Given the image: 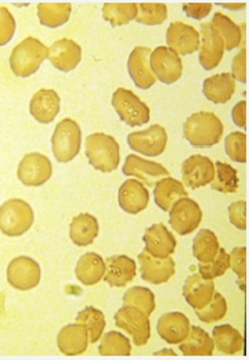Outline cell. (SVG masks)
<instances>
[{"mask_svg":"<svg viewBox=\"0 0 249 360\" xmlns=\"http://www.w3.org/2000/svg\"><path fill=\"white\" fill-rule=\"evenodd\" d=\"M31 115L41 124H50L60 112V96L53 89L37 91L30 103Z\"/></svg>","mask_w":249,"mask_h":360,"instance_id":"obj_23","label":"cell"},{"mask_svg":"<svg viewBox=\"0 0 249 360\" xmlns=\"http://www.w3.org/2000/svg\"><path fill=\"white\" fill-rule=\"evenodd\" d=\"M200 32L184 22H172L166 31L167 47L177 56H189L200 49Z\"/></svg>","mask_w":249,"mask_h":360,"instance_id":"obj_14","label":"cell"},{"mask_svg":"<svg viewBox=\"0 0 249 360\" xmlns=\"http://www.w3.org/2000/svg\"><path fill=\"white\" fill-rule=\"evenodd\" d=\"M230 268L238 276L240 281L247 278V247H237L229 255Z\"/></svg>","mask_w":249,"mask_h":360,"instance_id":"obj_46","label":"cell"},{"mask_svg":"<svg viewBox=\"0 0 249 360\" xmlns=\"http://www.w3.org/2000/svg\"><path fill=\"white\" fill-rule=\"evenodd\" d=\"M233 77L236 81L247 84V47H243L233 60L231 64Z\"/></svg>","mask_w":249,"mask_h":360,"instance_id":"obj_48","label":"cell"},{"mask_svg":"<svg viewBox=\"0 0 249 360\" xmlns=\"http://www.w3.org/2000/svg\"><path fill=\"white\" fill-rule=\"evenodd\" d=\"M124 305L126 307H134L139 311L144 312L150 316L155 311V297L150 288L146 287H133L124 292Z\"/></svg>","mask_w":249,"mask_h":360,"instance_id":"obj_40","label":"cell"},{"mask_svg":"<svg viewBox=\"0 0 249 360\" xmlns=\"http://www.w3.org/2000/svg\"><path fill=\"white\" fill-rule=\"evenodd\" d=\"M136 21L144 25H161L167 18V7L164 3H137Z\"/></svg>","mask_w":249,"mask_h":360,"instance_id":"obj_41","label":"cell"},{"mask_svg":"<svg viewBox=\"0 0 249 360\" xmlns=\"http://www.w3.org/2000/svg\"><path fill=\"white\" fill-rule=\"evenodd\" d=\"M146 251L155 258L170 257L176 250V238L164 224L150 226L143 236Z\"/></svg>","mask_w":249,"mask_h":360,"instance_id":"obj_21","label":"cell"},{"mask_svg":"<svg viewBox=\"0 0 249 360\" xmlns=\"http://www.w3.org/2000/svg\"><path fill=\"white\" fill-rule=\"evenodd\" d=\"M104 262V280L111 287H124L136 277V262L126 255H113Z\"/></svg>","mask_w":249,"mask_h":360,"instance_id":"obj_26","label":"cell"},{"mask_svg":"<svg viewBox=\"0 0 249 360\" xmlns=\"http://www.w3.org/2000/svg\"><path fill=\"white\" fill-rule=\"evenodd\" d=\"M227 155L240 164L247 162V135L243 132H231L224 140Z\"/></svg>","mask_w":249,"mask_h":360,"instance_id":"obj_44","label":"cell"},{"mask_svg":"<svg viewBox=\"0 0 249 360\" xmlns=\"http://www.w3.org/2000/svg\"><path fill=\"white\" fill-rule=\"evenodd\" d=\"M71 10L72 6L70 3H39L38 17L42 25L49 28H58L70 20Z\"/></svg>","mask_w":249,"mask_h":360,"instance_id":"obj_34","label":"cell"},{"mask_svg":"<svg viewBox=\"0 0 249 360\" xmlns=\"http://www.w3.org/2000/svg\"><path fill=\"white\" fill-rule=\"evenodd\" d=\"M15 32V20L13 14L0 6V46L7 45Z\"/></svg>","mask_w":249,"mask_h":360,"instance_id":"obj_45","label":"cell"},{"mask_svg":"<svg viewBox=\"0 0 249 360\" xmlns=\"http://www.w3.org/2000/svg\"><path fill=\"white\" fill-rule=\"evenodd\" d=\"M212 340L215 348L229 356L241 352L245 347V340L241 333L230 324L216 326L212 331Z\"/></svg>","mask_w":249,"mask_h":360,"instance_id":"obj_29","label":"cell"},{"mask_svg":"<svg viewBox=\"0 0 249 360\" xmlns=\"http://www.w3.org/2000/svg\"><path fill=\"white\" fill-rule=\"evenodd\" d=\"M215 178L210 181V187L219 193H236L240 186L237 169L226 162H215Z\"/></svg>","mask_w":249,"mask_h":360,"instance_id":"obj_36","label":"cell"},{"mask_svg":"<svg viewBox=\"0 0 249 360\" xmlns=\"http://www.w3.org/2000/svg\"><path fill=\"white\" fill-rule=\"evenodd\" d=\"M115 324L132 337L136 347H144L151 337L150 316L134 307L124 305L115 314Z\"/></svg>","mask_w":249,"mask_h":360,"instance_id":"obj_7","label":"cell"},{"mask_svg":"<svg viewBox=\"0 0 249 360\" xmlns=\"http://www.w3.org/2000/svg\"><path fill=\"white\" fill-rule=\"evenodd\" d=\"M77 323L82 324L87 331V338L90 344H96L104 333L106 317L100 309L87 307L77 316Z\"/></svg>","mask_w":249,"mask_h":360,"instance_id":"obj_37","label":"cell"},{"mask_svg":"<svg viewBox=\"0 0 249 360\" xmlns=\"http://www.w3.org/2000/svg\"><path fill=\"white\" fill-rule=\"evenodd\" d=\"M215 294V283L203 277L200 273L191 274L186 278L183 287V297L193 309H201L212 300Z\"/></svg>","mask_w":249,"mask_h":360,"instance_id":"obj_22","label":"cell"},{"mask_svg":"<svg viewBox=\"0 0 249 360\" xmlns=\"http://www.w3.org/2000/svg\"><path fill=\"white\" fill-rule=\"evenodd\" d=\"M141 278L151 284H162L174 274V261L170 257L155 258L146 250L139 255Z\"/></svg>","mask_w":249,"mask_h":360,"instance_id":"obj_20","label":"cell"},{"mask_svg":"<svg viewBox=\"0 0 249 360\" xmlns=\"http://www.w3.org/2000/svg\"><path fill=\"white\" fill-rule=\"evenodd\" d=\"M150 65L155 78L165 85L177 82L183 74V63L180 56L166 46H160L151 51Z\"/></svg>","mask_w":249,"mask_h":360,"instance_id":"obj_9","label":"cell"},{"mask_svg":"<svg viewBox=\"0 0 249 360\" xmlns=\"http://www.w3.org/2000/svg\"><path fill=\"white\" fill-rule=\"evenodd\" d=\"M215 178V165L205 155H191L181 164V180L189 188H200Z\"/></svg>","mask_w":249,"mask_h":360,"instance_id":"obj_16","label":"cell"},{"mask_svg":"<svg viewBox=\"0 0 249 360\" xmlns=\"http://www.w3.org/2000/svg\"><path fill=\"white\" fill-rule=\"evenodd\" d=\"M151 49L146 46H137L129 56L127 70L134 85L140 89H150L157 82V78L150 65Z\"/></svg>","mask_w":249,"mask_h":360,"instance_id":"obj_15","label":"cell"},{"mask_svg":"<svg viewBox=\"0 0 249 360\" xmlns=\"http://www.w3.org/2000/svg\"><path fill=\"white\" fill-rule=\"evenodd\" d=\"M179 348L184 356H210L215 351V344L204 328L193 326Z\"/></svg>","mask_w":249,"mask_h":360,"instance_id":"obj_30","label":"cell"},{"mask_svg":"<svg viewBox=\"0 0 249 360\" xmlns=\"http://www.w3.org/2000/svg\"><path fill=\"white\" fill-rule=\"evenodd\" d=\"M189 197L184 184L180 180L166 176L154 186V201L165 212H169L172 207L181 198Z\"/></svg>","mask_w":249,"mask_h":360,"instance_id":"obj_27","label":"cell"},{"mask_svg":"<svg viewBox=\"0 0 249 360\" xmlns=\"http://www.w3.org/2000/svg\"><path fill=\"white\" fill-rule=\"evenodd\" d=\"M47 58L63 72H70L78 67L82 60V47L72 39H60L47 49Z\"/></svg>","mask_w":249,"mask_h":360,"instance_id":"obj_18","label":"cell"},{"mask_svg":"<svg viewBox=\"0 0 249 360\" xmlns=\"http://www.w3.org/2000/svg\"><path fill=\"white\" fill-rule=\"evenodd\" d=\"M203 221V211L200 205L186 197L179 200L169 211V225L179 234L187 236L193 233Z\"/></svg>","mask_w":249,"mask_h":360,"instance_id":"obj_8","label":"cell"},{"mask_svg":"<svg viewBox=\"0 0 249 360\" xmlns=\"http://www.w3.org/2000/svg\"><path fill=\"white\" fill-rule=\"evenodd\" d=\"M122 174L124 176L136 178L143 184H146V187H154L160 180L169 176V171L164 165L144 160L134 154L126 157Z\"/></svg>","mask_w":249,"mask_h":360,"instance_id":"obj_12","label":"cell"},{"mask_svg":"<svg viewBox=\"0 0 249 360\" xmlns=\"http://www.w3.org/2000/svg\"><path fill=\"white\" fill-rule=\"evenodd\" d=\"M82 132L74 120H63L54 129L51 137V148L58 162L72 161L81 150Z\"/></svg>","mask_w":249,"mask_h":360,"instance_id":"obj_5","label":"cell"},{"mask_svg":"<svg viewBox=\"0 0 249 360\" xmlns=\"http://www.w3.org/2000/svg\"><path fill=\"white\" fill-rule=\"evenodd\" d=\"M127 143L132 150L146 157H158L165 151L167 134L164 127L153 125L146 131L130 134Z\"/></svg>","mask_w":249,"mask_h":360,"instance_id":"obj_13","label":"cell"},{"mask_svg":"<svg viewBox=\"0 0 249 360\" xmlns=\"http://www.w3.org/2000/svg\"><path fill=\"white\" fill-rule=\"evenodd\" d=\"M98 222L90 214H81L72 219L70 227V237L78 247L90 245L98 236Z\"/></svg>","mask_w":249,"mask_h":360,"instance_id":"obj_33","label":"cell"},{"mask_svg":"<svg viewBox=\"0 0 249 360\" xmlns=\"http://www.w3.org/2000/svg\"><path fill=\"white\" fill-rule=\"evenodd\" d=\"M98 354L101 356H130L132 344L121 333L110 331L101 335Z\"/></svg>","mask_w":249,"mask_h":360,"instance_id":"obj_38","label":"cell"},{"mask_svg":"<svg viewBox=\"0 0 249 360\" xmlns=\"http://www.w3.org/2000/svg\"><path fill=\"white\" fill-rule=\"evenodd\" d=\"M47 58V47L37 38H25L11 51L10 67L14 75L27 78L34 75Z\"/></svg>","mask_w":249,"mask_h":360,"instance_id":"obj_3","label":"cell"},{"mask_svg":"<svg viewBox=\"0 0 249 360\" xmlns=\"http://www.w3.org/2000/svg\"><path fill=\"white\" fill-rule=\"evenodd\" d=\"M230 222L240 230L247 229V202L237 201L229 207Z\"/></svg>","mask_w":249,"mask_h":360,"instance_id":"obj_47","label":"cell"},{"mask_svg":"<svg viewBox=\"0 0 249 360\" xmlns=\"http://www.w3.org/2000/svg\"><path fill=\"white\" fill-rule=\"evenodd\" d=\"M198 269H200V274L209 280L223 276L227 270L230 269V259H229L227 251L224 248H219L217 255L210 262L200 264Z\"/></svg>","mask_w":249,"mask_h":360,"instance_id":"obj_43","label":"cell"},{"mask_svg":"<svg viewBox=\"0 0 249 360\" xmlns=\"http://www.w3.org/2000/svg\"><path fill=\"white\" fill-rule=\"evenodd\" d=\"M41 266L30 257H17L7 266V281L18 291H30L41 281Z\"/></svg>","mask_w":249,"mask_h":360,"instance_id":"obj_10","label":"cell"},{"mask_svg":"<svg viewBox=\"0 0 249 360\" xmlns=\"http://www.w3.org/2000/svg\"><path fill=\"white\" fill-rule=\"evenodd\" d=\"M86 157L94 169L104 174L114 172L120 165V144L113 136L91 134L86 139Z\"/></svg>","mask_w":249,"mask_h":360,"instance_id":"obj_2","label":"cell"},{"mask_svg":"<svg viewBox=\"0 0 249 360\" xmlns=\"http://www.w3.org/2000/svg\"><path fill=\"white\" fill-rule=\"evenodd\" d=\"M106 273V262L96 252H87L82 255L77 264L75 274L83 285H94L103 280Z\"/></svg>","mask_w":249,"mask_h":360,"instance_id":"obj_31","label":"cell"},{"mask_svg":"<svg viewBox=\"0 0 249 360\" xmlns=\"http://www.w3.org/2000/svg\"><path fill=\"white\" fill-rule=\"evenodd\" d=\"M136 3H106L103 6V17L111 22L113 27H121L129 24L136 18Z\"/></svg>","mask_w":249,"mask_h":360,"instance_id":"obj_39","label":"cell"},{"mask_svg":"<svg viewBox=\"0 0 249 360\" xmlns=\"http://www.w3.org/2000/svg\"><path fill=\"white\" fill-rule=\"evenodd\" d=\"M191 323L189 317L180 312H169L161 316L157 324L160 337L167 344H180L190 333Z\"/></svg>","mask_w":249,"mask_h":360,"instance_id":"obj_24","label":"cell"},{"mask_svg":"<svg viewBox=\"0 0 249 360\" xmlns=\"http://www.w3.org/2000/svg\"><path fill=\"white\" fill-rule=\"evenodd\" d=\"M222 121L209 111L190 115L183 125V134L193 147L208 148L216 146L223 136Z\"/></svg>","mask_w":249,"mask_h":360,"instance_id":"obj_1","label":"cell"},{"mask_svg":"<svg viewBox=\"0 0 249 360\" xmlns=\"http://www.w3.org/2000/svg\"><path fill=\"white\" fill-rule=\"evenodd\" d=\"M231 118L238 128H247V101H240L234 105Z\"/></svg>","mask_w":249,"mask_h":360,"instance_id":"obj_50","label":"cell"},{"mask_svg":"<svg viewBox=\"0 0 249 360\" xmlns=\"http://www.w3.org/2000/svg\"><path fill=\"white\" fill-rule=\"evenodd\" d=\"M203 90L209 101L215 104H224L231 100L236 91V79L229 72L213 75L204 81Z\"/></svg>","mask_w":249,"mask_h":360,"instance_id":"obj_28","label":"cell"},{"mask_svg":"<svg viewBox=\"0 0 249 360\" xmlns=\"http://www.w3.org/2000/svg\"><path fill=\"white\" fill-rule=\"evenodd\" d=\"M219 240L209 229H201L193 241V255L200 264L210 262L219 252Z\"/></svg>","mask_w":249,"mask_h":360,"instance_id":"obj_35","label":"cell"},{"mask_svg":"<svg viewBox=\"0 0 249 360\" xmlns=\"http://www.w3.org/2000/svg\"><path fill=\"white\" fill-rule=\"evenodd\" d=\"M210 24L222 37L224 42V50L231 51L243 44V38H244L243 31L245 28V24L237 25L233 20H230L227 15L222 13H216Z\"/></svg>","mask_w":249,"mask_h":360,"instance_id":"obj_32","label":"cell"},{"mask_svg":"<svg viewBox=\"0 0 249 360\" xmlns=\"http://www.w3.org/2000/svg\"><path fill=\"white\" fill-rule=\"evenodd\" d=\"M118 202L126 214L137 215L147 208L150 202V193L141 181L126 180L120 187Z\"/></svg>","mask_w":249,"mask_h":360,"instance_id":"obj_19","label":"cell"},{"mask_svg":"<svg viewBox=\"0 0 249 360\" xmlns=\"http://www.w3.org/2000/svg\"><path fill=\"white\" fill-rule=\"evenodd\" d=\"M113 107L127 127H141L150 121V108L132 90H115L113 94Z\"/></svg>","mask_w":249,"mask_h":360,"instance_id":"obj_6","label":"cell"},{"mask_svg":"<svg viewBox=\"0 0 249 360\" xmlns=\"http://www.w3.org/2000/svg\"><path fill=\"white\" fill-rule=\"evenodd\" d=\"M57 345L61 354L67 356L82 355L89 347L87 331L82 324H67L57 335Z\"/></svg>","mask_w":249,"mask_h":360,"instance_id":"obj_25","label":"cell"},{"mask_svg":"<svg viewBox=\"0 0 249 360\" xmlns=\"http://www.w3.org/2000/svg\"><path fill=\"white\" fill-rule=\"evenodd\" d=\"M212 10V3H184L183 11L194 18V20H203Z\"/></svg>","mask_w":249,"mask_h":360,"instance_id":"obj_49","label":"cell"},{"mask_svg":"<svg viewBox=\"0 0 249 360\" xmlns=\"http://www.w3.org/2000/svg\"><path fill=\"white\" fill-rule=\"evenodd\" d=\"M53 165L50 160L41 153L27 154L17 169L18 180L30 187H38L51 178Z\"/></svg>","mask_w":249,"mask_h":360,"instance_id":"obj_11","label":"cell"},{"mask_svg":"<svg viewBox=\"0 0 249 360\" xmlns=\"http://www.w3.org/2000/svg\"><path fill=\"white\" fill-rule=\"evenodd\" d=\"M196 314L197 317L204 323L212 324V323L220 321L227 314V302L222 294L215 292L207 305L201 309H197Z\"/></svg>","mask_w":249,"mask_h":360,"instance_id":"obj_42","label":"cell"},{"mask_svg":"<svg viewBox=\"0 0 249 360\" xmlns=\"http://www.w3.org/2000/svg\"><path fill=\"white\" fill-rule=\"evenodd\" d=\"M34 210L20 198L6 201L0 207V231L8 237H20L34 225Z\"/></svg>","mask_w":249,"mask_h":360,"instance_id":"obj_4","label":"cell"},{"mask_svg":"<svg viewBox=\"0 0 249 360\" xmlns=\"http://www.w3.org/2000/svg\"><path fill=\"white\" fill-rule=\"evenodd\" d=\"M201 45H200V64L205 71L215 70L224 54V42L219 32L212 27L210 22L201 25Z\"/></svg>","mask_w":249,"mask_h":360,"instance_id":"obj_17","label":"cell"}]
</instances>
